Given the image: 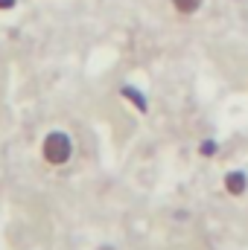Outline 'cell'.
<instances>
[{
	"instance_id": "1",
	"label": "cell",
	"mask_w": 248,
	"mask_h": 250,
	"mask_svg": "<svg viewBox=\"0 0 248 250\" xmlns=\"http://www.w3.org/2000/svg\"><path fill=\"white\" fill-rule=\"evenodd\" d=\"M41 154L50 166H64L73 154V140L67 131H50L41 143Z\"/></svg>"
},
{
	"instance_id": "2",
	"label": "cell",
	"mask_w": 248,
	"mask_h": 250,
	"mask_svg": "<svg viewBox=\"0 0 248 250\" xmlns=\"http://www.w3.org/2000/svg\"><path fill=\"white\" fill-rule=\"evenodd\" d=\"M246 189H248V175H246V172L234 169V172H228V175H225V192H228V195L240 198V195H246Z\"/></svg>"
},
{
	"instance_id": "3",
	"label": "cell",
	"mask_w": 248,
	"mask_h": 250,
	"mask_svg": "<svg viewBox=\"0 0 248 250\" xmlns=\"http://www.w3.org/2000/svg\"><path fill=\"white\" fill-rule=\"evenodd\" d=\"M120 96H123V99H128L137 111H146V108H149V105H146V93H140V90H137V87H131V84L120 87Z\"/></svg>"
},
{
	"instance_id": "4",
	"label": "cell",
	"mask_w": 248,
	"mask_h": 250,
	"mask_svg": "<svg viewBox=\"0 0 248 250\" xmlns=\"http://www.w3.org/2000/svg\"><path fill=\"white\" fill-rule=\"evenodd\" d=\"M201 3H204V0H173V9L181 12V15H193V12L201 9Z\"/></svg>"
},
{
	"instance_id": "5",
	"label": "cell",
	"mask_w": 248,
	"mask_h": 250,
	"mask_svg": "<svg viewBox=\"0 0 248 250\" xmlns=\"http://www.w3.org/2000/svg\"><path fill=\"white\" fill-rule=\"evenodd\" d=\"M198 154H201V157H213V154H216V140H204V143H198Z\"/></svg>"
},
{
	"instance_id": "6",
	"label": "cell",
	"mask_w": 248,
	"mask_h": 250,
	"mask_svg": "<svg viewBox=\"0 0 248 250\" xmlns=\"http://www.w3.org/2000/svg\"><path fill=\"white\" fill-rule=\"evenodd\" d=\"M15 3H18V0H0V12H9V9H15Z\"/></svg>"
},
{
	"instance_id": "7",
	"label": "cell",
	"mask_w": 248,
	"mask_h": 250,
	"mask_svg": "<svg viewBox=\"0 0 248 250\" xmlns=\"http://www.w3.org/2000/svg\"><path fill=\"white\" fill-rule=\"evenodd\" d=\"M99 250H114V248H111V245H102V248H99Z\"/></svg>"
}]
</instances>
